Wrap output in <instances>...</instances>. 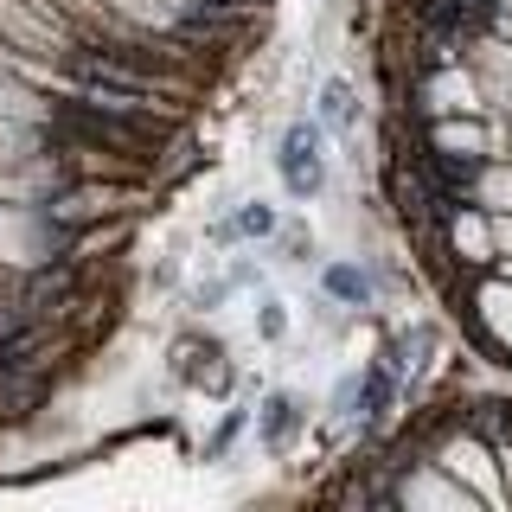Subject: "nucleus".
Segmentation results:
<instances>
[{
	"instance_id": "14",
	"label": "nucleus",
	"mask_w": 512,
	"mask_h": 512,
	"mask_svg": "<svg viewBox=\"0 0 512 512\" xmlns=\"http://www.w3.org/2000/svg\"><path fill=\"white\" fill-rule=\"evenodd\" d=\"M397 397H404V378H397L391 365H372V372H359V416H365L372 429L397 410Z\"/></svg>"
},
{
	"instance_id": "22",
	"label": "nucleus",
	"mask_w": 512,
	"mask_h": 512,
	"mask_svg": "<svg viewBox=\"0 0 512 512\" xmlns=\"http://www.w3.org/2000/svg\"><path fill=\"white\" fill-rule=\"evenodd\" d=\"M493 455H500V480H506V493H512V436L493 442Z\"/></svg>"
},
{
	"instance_id": "19",
	"label": "nucleus",
	"mask_w": 512,
	"mask_h": 512,
	"mask_svg": "<svg viewBox=\"0 0 512 512\" xmlns=\"http://www.w3.org/2000/svg\"><path fill=\"white\" fill-rule=\"evenodd\" d=\"M244 423H250L244 410H231V416H224V423L212 429V442H205V461H224V455H231V442L244 436Z\"/></svg>"
},
{
	"instance_id": "24",
	"label": "nucleus",
	"mask_w": 512,
	"mask_h": 512,
	"mask_svg": "<svg viewBox=\"0 0 512 512\" xmlns=\"http://www.w3.org/2000/svg\"><path fill=\"white\" fill-rule=\"evenodd\" d=\"M500 13H512V0H500Z\"/></svg>"
},
{
	"instance_id": "9",
	"label": "nucleus",
	"mask_w": 512,
	"mask_h": 512,
	"mask_svg": "<svg viewBox=\"0 0 512 512\" xmlns=\"http://www.w3.org/2000/svg\"><path fill=\"white\" fill-rule=\"evenodd\" d=\"M301 423H308L301 397L295 391H269L263 410H256V448H263V455H288L295 436H301Z\"/></svg>"
},
{
	"instance_id": "21",
	"label": "nucleus",
	"mask_w": 512,
	"mask_h": 512,
	"mask_svg": "<svg viewBox=\"0 0 512 512\" xmlns=\"http://www.w3.org/2000/svg\"><path fill=\"white\" fill-rule=\"evenodd\" d=\"M493 244H500V256H512V212L493 218Z\"/></svg>"
},
{
	"instance_id": "7",
	"label": "nucleus",
	"mask_w": 512,
	"mask_h": 512,
	"mask_svg": "<svg viewBox=\"0 0 512 512\" xmlns=\"http://www.w3.org/2000/svg\"><path fill=\"white\" fill-rule=\"evenodd\" d=\"M468 71L480 84V103L500 109V116H512V45L493 39V32H480V39L468 45Z\"/></svg>"
},
{
	"instance_id": "18",
	"label": "nucleus",
	"mask_w": 512,
	"mask_h": 512,
	"mask_svg": "<svg viewBox=\"0 0 512 512\" xmlns=\"http://www.w3.org/2000/svg\"><path fill=\"white\" fill-rule=\"evenodd\" d=\"M256 340H269V346H282V340H288V301L263 295V308H256Z\"/></svg>"
},
{
	"instance_id": "1",
	"label": "nucleus",
	"mask_w": 512,
	"mask_h": 512,
	"mask_svg": "<svg viewBox=\"0 0 512 512\" xmlns=\"http://www.w3.org/2000/svg\"><path fill=\"white\" fill-rule=\"evenodd\" d=\"M429 461H442V468L455 474L480 506H512V493H506V480H500V455H493V442L480 436V429H468L461 416L442 429L436 442H429Z\"/></svg>"
},
{
	"instance_id": "12",
	"label": "nucleus",
	"mask_w": 512,
	"mask_h": 512,
	"mask_svg": "<svg viewBox=\"0 0 512 512\" xmlns=\"http://www.w3.org/2000/svg\"><path fill=\"white\" fill-rule=\"evenodd\" d=\"M314 116L352 148V141H359V90H352L346 77H327V84H320V109H314Z\"/></svg>"
},
{
	"instance_id": "10",
	"label": "nucleus",
	"mask_w": 512,
	"mask_h": 512,
	"mask_svg": "<svg viewBox=\"0 0 512 512\" xmlns=\"http://www.w3.org/2000/svg\"><path fill=\"white\" fill-rule=\"evenodd\" d=\"M320 288H327L333 308H378V282H372V269L346 263V256L320 269Z\"/></svg>"
},
{
	"instance_id": "11",
	"label": "nucleus",
	"mask_w": 512,
	"mask_h": 512,
	"mask_svg": "<svg viewBox=\"0 0 512 512\" xmlns=\"http://www.w3.org/2000/svg\"><path fill=\"white\" fill-rule=\"evenodd\" d=\"M429 352H436V327H429V320H416L410 333H397L391 346H384V365H391L397 378H404V391L416 378H423V365H429Z\"/></svg>"
},
{
	"instance_id": "4",
	"label": "nucleus",
	"mask_w": 512,
	"mask_h": 512,
	"mask_svg": "<svg viewBox=\"0 0 512 512\" xmlns=\"http://www.w3.org/2000/svg\"><path fill=\"white\" fill-rule=\"evenodd\" d=\"M276 173L288 186V199H320L327 192V122H288L282 141H276Z\"/></svg>"
},
{
	"instance_id": "8",
	"label": "nucleus",
	"mask_w": 512,
	"mask_h": 512,
	"mask_svg": "<svg viewBox=\"0 0 512 512\" xmlns=\"http://www.w3.org/2000/svg\"><path fill=\"white\" fill-rule=\"evenodd\" d=\"M448 263H455V269H493V263H500V244H493V212L461 205V212L448 218Z\"/></svg>"
},
{
	"instance_id": "5",
	"label": "nucleus",
	"mask_w": 512,
	"mask_h": 512,
	"mask_svg": "<svg viewBox=\"0 0 512 512\" xmlns=\"http://www.w3.org/2000/svg\"><path fill=\"white\" fill-rule=\"evenodd\" d=\"M397 506H442V512H480V500L468 487H461L455 474L442 468V461H410L404 474H397Z\"/></svg>"
},
{
	"instance_id": "16",
	"label": "nucleus",
	"mask_w": 512,
	"mask_h": 512,
	"mask_svg": "<svg viewBox=\"0 0 512 512\" xmlns=\"http://www.w3.org/2000/svg\"><path fill=\"white\" fill-rule=\"evenodd\" d=\"M231 231L237 237H276L282 231V212H276V205H263V199H244L231 212Z\"/></svg>"
},
{
	"instance_id": "15",
	"label": "nucleus",
	"mask_w": 512,
	"mask_h": 512,
	"mask_svg": "<svg viewBox=\"0 0 512 512\" xmlns=\"http://www.w3.org/2000/svg\"><path fill=\"white\" fill-rule=\"evenodd\" d=\"M39 148H45V128H39V122L0 116V167H20V160H32Z\"/></svg>"
},
{
	"instance_id": "13",
	"label": "nucleus",
	"mask_w": 512,
	"mask_h": 512,
	"mask_svg": "<svg viewBox=\"0 0 512 512\" xmlns=\"http://www.w3.org/2000/svg\"><path fill=\"white\" fill-rule=\"evenodd\" d=\"M468 205H480V212H512V160L506 154H493V160H480V173H474V186H468Z\"/></svg>"
},
{
	"instance_id": "20",
	"label": "nucleus",
	"mask_w": 512,
	"mask_h": 512,
	"mask_svg": "<svg viewBox=\"0 0 512 512\" xmlns=\"http://www.w3.org/2000/svg\"><path fill=\"white\" fill-rule=\"evenodd\" d=\"M276 256H282V263H308V256H314V237L301 231V224H282V231H276Z\"/></svg>"
},
{
	"instance_id": "3",
	"label": "nucleus",
	"mask_w": 512,
	"mask_h": 512,
	"mask_svg": "<svg viewBox=\"0 0 512 512\" xmlns=\"http://www.w3.org/2000/svg\"><path fill=\"white\" fill-rule=\"evenodd\" d=\"M135 192H148V186H141V180H64V186L45 192L39 205L52 212V224H64V231H90V224L128 212Z\"/></svg>"
},
{
	"instance_id": "2",
	"label": "nucleus",
	"mask_w": 512,
	"mask_h": 512,
	"mask_svg": "<svg viewBox=\"0 0 512 512\" xmlns=\"http://www.w3.org/2000/svg\"><path fill=\"white\" fill-rule=\"evenodd\" d=\"M397 116H410V122H436V116H487V103H480V84H474L468 58H461V64H442V71L410 77L404 96H397Z\"/></svg>"
},
{
	"instance_id": "6",
	"label": "nucleus",
	"mask_w": 512,
	"mask_h": 512,
	"mask_svg": "<svg viewBox=\"0 0 512 512\" xmlns=\"http://www.w3.org/2000/svg\"><path fill=\"white\" fill-rule=\"evenodd\" d=\"M173 378L192 384V391H205V397H231V352H224L218 340H199V333H186V340H173Z\"/></svg>"
},
{
	"instance_id": "23",
	"label": "nucleus",
	"mask_w": 512,
	"mask_h": 512,
	"mask_svg": "<svg viewBox=\"0 0 512 512\" xmlns=\"http://www.w3.org/2000/svg\"><path fill=\"white\" fill-rule=\"evenodd\" d=\"M500 154H506V160H512V116H506V148H500Z\"/></svg>"
},
{
	"instance_id": "17",
	"label": "nucleus",
	"mask_w": 512,
	"mask_h": 512,
	"mask_svg": "<svg viewBox=\"0 0 512 512\" xmlns=\"http://www.w3.org/2000/svg\"><path fill=\"white\" fill-rule=\"evenodd\" d=\"M58 7L71 13V26H77V32H116V26H122L116 13L103 7V0H58Z\"/></svg>"
}]
</instances>
